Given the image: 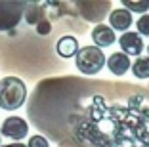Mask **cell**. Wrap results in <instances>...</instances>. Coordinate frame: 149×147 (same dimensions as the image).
Wrapping results in <instances>:
<instances>
[{
  "mask_svg": "<svg viewBox=\"0 0 149 147\" xmlns=\"http://www.w3.org/2000/svg\"><path fill=\"white\" fill-rule=\"evenodd\" d=\"M27 100V86L17 77H4L0 80V107L6 111L19 109Z\"/></svg>",
  "mask_w": 149,
  "mask_h": 147,
  "instance_id": "1",
  "label": "cell"
},
{
  "mask_svg": "<svg viewBox=\"0 0 149 147\" xmlns=\"http://www.w3.org/2000/svg\"><path fill=\"white\" fill-rule=\"evenodd\" d=\"M77 69L82 75H97L103 67H105V54L101 52L97 46H84L77 54Z\"/></svg>",
  "mask_w": 149,
  "mask_h": 147,
  "instance_id": "2",
  "label": "cell"
},
{
  "mask_svg": "<svg viewBox=\"0 0 149 147\" xmlns=\"http://www.w3.org/2000/svg\"><path fill=\"white\" fill-rule=\"evenodd\" d=\"M23 10H25L23 2H0V31L13 29L21 21Z\"/></svg>",
  "mask_w": 149,
  "mask_h": 147,
  "instance_id": "3",
  "label": "cell"
},
{
  "mask_svg": "<svg viewBox=\"0 0 149 147\" xmlns=\"http://www.w3.org/2000/svg\"><path fill=\"white\" fill-rule=\"evenodd\" d=\"M0 134L6 136V138H12L15 141L23 139L29 134V124H27L25 118L21 117H8L2 122V128H0Z\"/></svg>",
  "mask_w": 149,
  "mask_h": 147,
  "instance_id": "4",
  "label": "cell"
},
{
  "mask_svg": "<svg viewBox=\"0 0 149 147\" xmlns=\"http://www.w3.org/2000/svg\"><path fill=\"white\" fill-rule=\"evenodd\" d=\"M118 44L123 48V54L124 56H140L143 52V38H141L138 33H123V36L118 38Z\"/></svg>",
  "mask_w": 149,
  "mask_h": 147,
  "instance_id": "5",
  "label": "cell"
},
{
  "mask_svg": "<svg viewBox=\"0 0 149 147\" xmlns=\"http://www.w3.org/2000/svg\"><path fill=\"white\" fill-rule=\"evenodd\" d=\"M92 40L97 48H107L111 44H115V31L109 25H103V23H97L92 31Z\"/></svg>",
  "mask_w": 149,
  "mask_h": 147,
  "instance_id": "6",
  "label": "cell"
},
{
  "mask_svg": "<svg viewBox=\"0 0 149 147\" xmlns=\"http://www.w3.org/2000/svg\"><path fill=\"white\" fill-rule=\"evenodd\" d=\"M132 21H134V19H132V13L128 12V10H124V8H117V10H113V12L109 13L111 29H115V31L126 33V31L130 29Z\"/></svg>",
  "mask_w": 149,
  "mask_h": 147,
  "instance_id": "7",
  "label": "cell"
},
{
  "mask_svg": "<svg viewBox=\"0 0 149 147\" xmlns=\"http://www.w3.org/2000/svg\"><path fill=\"white\" fill-rule=\"evenodd\" d=\"M105 63H107V67H109L111 75H115V77H123V75L130 69V57L124 56L123 52L111 54L109 59H107Z\"/></svg>",
  "mask_w": 149,
  "mask_h": 147,
  "instance_id": "8",
  "label": "cell"
},
{
  "mask_svg": "<svg viewBox=\"0 0 149 147\" xmlns=\"http://www.w3.org/2000/svg\"><path fill=\"white\" fill-rule=\"evenodd\" d=\"M79 50H80L79 48V40L74 38V36H71V35L61 36V38L57 40V44H56V52L61 57H65V59L74 57L77 54H79Z\"/></svg>",
  "mask_w": 149,
  "mask_h": 147,
  "instance_id": "9",
  "label": "cell"
},
{
  "mask_svg": "<svg viewBox=\"0 0 149 147\" xmlns=\"http://www.w3.org/2000/svg\"><path fill=\"white\" fill-rule=\"evenodd\" d=\"M132 75L136 78H149V57H138L132 63Z\"/></svg>",
  "mask_w": 149,
  "mask_h": 147,
  "instance_id": "10",
  "label": "cell"
},
{
  "mask_svg": "<svg viewBox=\"0 0 149 147\" xmlns=\"http://www.w3.org/2000/svg\"><path fill=\"white\" fill-rule=\"evenodd\" d=\"M124 10L128 12H136V13H145L149 10V2L143 0V2H134V0H123Z\"/></svg>",
  "mask_w": 149,
  "mask_h": 147,
  "instance_id": "11",
  "label": "cell"
},
{
  "mask_svg": "<svg viewBox=\"0 0 149 147\" xmlns=\"http://www.w3.org/2000/svg\"><path fill=\"white\" fill-rule=\"evenodd\" d=\"M136 27H138V35L140 36H149V15L147 13H143L136 21Z\"/></svg>",
  "mask_w": 149,
  "mask_h": 147,
  "instance_id": "12",
  "label": "cell"
},
{
  "mask_svg": "<svg viewBox=\"0 0 149 147\" xmlns=\"http://www.w3.org/2000/svg\"><path fill=\"white\" fill-rule=\"evenodd\" d=\"M27 147H50V143H48V139L44 138V136L36 134V136H31V139H29Z\"/></svg>",
  "mask_w": 149,
  "mask_h": 147,
  "instance_id": "13",
  "label": "cell"
},
{
  "mask_svg": "<svg viewBox=\"0 0 149 147\" xmlns=\"http://www.w3.org/2000/svg\"><path fill=\"white\" fill-rule=\"evenodd\" d=\"M36 31H38L40 35H48V33H50V23H48V21H40V23H38V29H36Z\"/></svg>",
  "mask_w": 149,
  "mask_h": 147,
  "instance_id": "14",
  "label": "cell"
},
{
  "mask_svg": "<svg viewBox=\"0 0 149 147\" xmlns=\"http://www.w3.org/2000/svg\"><path fill=\"white\" fill-rule=\"evenodd\" d=\"M2 147H27V145H23L21 141H15V143H8V145H2Z\"/></svg>",
  "mask_w": 149,
  "mask_h": 147,
  "instance_id": "15",
  "label": "cell"
},
{
  "mask_svg": "<svg viewBox=\"0 0 149 147\" xmlns=\"http://www.w3.org/2000/svg\"><path fill=\"white\" fill-rule=\"evenodd\" d=\"M147 54H149V46H147Z\"/></svg>",
  "mask_w": 149,
  "mask_h": 147,
  "instance_id": "16",
  "label": "cell"
},
{
  "mask_svg": "<svg viewBox=\"0 0 149 147\" xmlns=\"http://www.w3.org/2000/svg\"><path fill=\"white\" fill-rule=\"evenodd\" d=\"M0 138H2V136H0Z\"/></svg>",
  "mask_w": 149,
  "mask_h": 147,
  "instance_id": "17",
  "label": "cell"
}]
</instances>
